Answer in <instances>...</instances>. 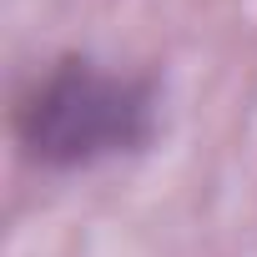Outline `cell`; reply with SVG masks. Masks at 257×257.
<instances>
[{
    "mask_svg": "<svg viewBox=\"0 0 257 257\" xmlns=\"http://www.w3.org/2000/svg\"><path fill=\"white\" fill-rule=\"evenodd\" d=\"M157 137V86L91 56H61L16 101L21 157L46 172H76L132 157Z\"/></svg>",
    "mask_w": 257,
    "mask_h": 257,
    "instance_id": "cell-1",
    "label": "cell"
}]
</instances>
